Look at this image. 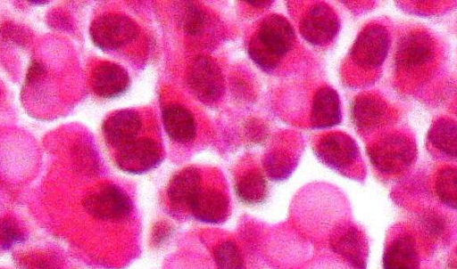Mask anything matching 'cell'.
Segmentation results:
<instances>
[{
	"mask_svg": "<svg viewBox=\"0 0 457 269\" xmlns=\"http://www.w3.org/2000/svg\"><path fill=\"white\" fill-rule=\"evenodd\" d=\"M29 3L33 4H47L48 1H38V0H36V1H29Z\"/></svg>",
	"mask_w": 457,
	"mask_h": 269,
	"instance_id": "obj_31",
	"label": "cell"
},
{
	"mask_svg": "<svg viewBox=\"0 0 457 269\" xmlns=\"http://www.w3.org/2000/svg\"><path fill=\"white\" fill-rule=\"evenodd\" d=\"M24 234L19 224L10 217L0 219V246L4 249L21 243Z\"/></svg>",
	"mask_w": 457,
	"mask_h": 269,
	"instance_id": "obj_26",
	"label": "cell"
},
{
	"mask_svg": "<svg viewBox=\"0 0 457 269\" xmlns=\"http://www.w3.org/2000/svg\"><path fill=\"white\" fill-rule=\"evenodd\" d=\"M218 269H244V260L237 246L231 240L218 245L214 250Z\"/></svg>",
	"mask_w": 457,
	"mask_h": 269,
	"instance_id": "obj_25",
	"label": "cell"
},
{
	"mask_svg": "<svg viewBox=\"0 0 457 269\" xmlns=\"http://www.w3.org/2000/svg\"><path fill=\"white\" fill-rule=\"evenodd\" d=\"M342 120L341 102L337 92L328 86L320 87L312 100L311 126L324 129L340 124Z\"/></svg>",
	"mask_w": 457,
	"mask_h": 269,
	"instance_id": "obj_13",
	"label": "cell"
},
{
	"mask_svg": "<svg viewBox=\"0 0 457 269\" xmlns=\"http://www.w3.org/2000/svg\"><path fill=\"white\" fill-rule=\"evenodd\" d=\"M162 151L160 144L151 138L135 139L119 149L117 167L129 174H143L160 164Z\"/></svg>",
	"mask_w": 457,
	"mask_h": 269,
	"instance_id": "obj_8",
	"label": "cell"
},
{
	"mask_svg": "<svg viewBox=\"0 0 457 269\" xmlns=\"http://www.w3.org/2000/svg\"><path fill=\"white\" fill-rule=\"evenodd\" d=\"M419 254L413 238L403 235L386 249L383 257V269H419Z\"/></svg>",
	"mask_w": 457,
	"mask_h": 269,
	"instance_id": "obj_19",
	"label": "cell"
},
{
	"mask_svg": "<svg viewBox=\"0 0 457 269\" xmlns=\"http://www.w3.org/2000/svg\"><path fill=\"white\" fill-rule=\"evenodd\" d=\"M254 36L266 49L281 61L293 49L296 38L291 23L279 14H270L265 17Z\"/></svg>",
	"mask_w": 457,
	"mask_h": 269,
	"instance_id": "obj_10",
	"label": "cell"
},
{
	"mask_svg": "<svg viewBox=\"0 0 457 269\" xmlns=\"http://www.w3.org/2000/svg\"><path fill=\"white\" fill-rule=\"evenodd\" d=\"M248 4L258 8H266L273 4V1H247Z\"/></svg>",
	"mask_w": 457,
	"mask_h": 269,
	"instance_id": "obj_30",
	"label": "cell"
},
{
	"mask_svg": "<svg viewBox=\"0 0 457 269\" xmlns=\"http://www.w3.org/2000/svg\"><path fill=\"white\" fill-rule=\"evenodd\" d=\"M308 269H352L345 264L337 259H321L314 263Z\"/></svg>",
	"mask_w": 457,
	"mask_h": 269,
	"instance_id": "obj_28",
	"label": "cell"
},
{
	"mask_svg": "<svg viewBox=\"0 0 457 269\" xmlns=\"http://www.w3.org/2000/svg\"><path fill=\"white\" fill-rule=\"evenodd\" d=\"M457 172L455 167H447L440 171L436 178V193L443 203L455 209L457 200Z\"/></svg>",
	"mask_w": 457,
	"mask_h": 269,
	"instance_id": "obj_24",
	"label": "cell"
},
{
	"mask_svg": "<svg viewBox=\"0 0 457 269\" xmlns=\"http://www.w3.org/2000/svg\"><path fill=\"white\" fill-rule=\"evenodd\" d=\"M341 23L335 10L326 3L312 5L300 23L303 38L314 46H324L338 35Z\"/></svg>",
	"mask_w": 457,
	"mask_h": 269,
	"instance_id": "obj_6",
	"label": "cell"
},
{
	"mask_svg": "<svg viewBox=\"0 0 457 269\" xmlns=\"http://www.w3.org/2000/svg\"><path fill=\"white\" fill-rule=\"evenodd\" d=\"M314 152L324 165L337 171L350 168L361 155L355 140L343 132L322 135L315 145Z\"/></svg>",
	"mask_w": 457,
	"mask_h": 269,
	"instance_id": "obj_7",
	"label": "cell"
},
{
	"mask_svg": "<svg viewBox=\"0 0 457 269\" xmlns=\"http://www.w3.org/2000/svg\"><path fill=\"white\" fill-rule=\"evenodd\" d=\"M371 164L378 171L393 175L407 169L416 159L415 143L399 133L380 137L368 148Z\"/></svg>",
	"mask_w": 457,
	"mask_h": 269,
	"instance_id": "obj_1",
	"label": "cell"
},
{
	"mask_svg": "<svg viewBox=\"0 0 457 269\" xmlns=\"http://www.w3.org/2000/svg\"><path fill=\"white\" fill-rule=\"evenodd\" d=\"M162 122L168 135L175 142L188 143L196 134V123L190 110L179 104H170L162 110Z\"/></svg>",
	"mask_w": 457,
	"mask_h": 269,
	"instance_id": "obj_16",
	"label": "cell"
},
{
	"mask_svg": "<svg viewBox=\"0 0 457 269\" xmlns=\"http://www.w3.org/2000/svg\"><path fill=\"white\" fill-rule=\"evenodd\" d=\"M94 92L104 98H114L127 91L129 77L120 65L105 61L97 65L92 73Z\"/></svg>",
	"mask_w": 457,
	"mask_h": 269,
	"instance_id": "obj_14",
	"label": "cell"
},
{
	"mask_svg": "<svg viewBox=\"0 0 457 269\" xmlns=\"http://www.w3.org/2000/svg\"><path fill=\"white\" fill-rule=\"evenodd\" d=\"M296 163V160L288 152L273 151L265 156L263 167L270 179L281 181L291 175Z\"/></svg>",
	"mask_w": 457,
	"mask_h": 269,
	"instance_id": "obj_22",
	"label": "cell"
},
{
	"mask_svg": "<svg viewBox=\"0 0 457 269\" xmlns=\"http://www.w3.org/2000/svg\"><path fill=\"white\" fill-rule=\"evenodd\" d=\"M45 72H46V69L41 63H39L36 61H32L28 69V72H27V76H26V83L31 84V83L38 80L45 75Z\"/></svg>",
	"mask_w": 457,
	"mask_h": 269,
	"instance_id": "obj_29",
	"label": "cell"
},
{
	"mask_svg": "<svg viewBox=\"0 0 457 269\" xmlns=\"http://www.w3.org/2000/svg\"><path fill=\"white\" fill-rule=\"evenodd\" d=\"M390 48L387 29L378 23L364 27L356 37L351 51L352 61L365 69L378 68L385 61Z\"/></svg>",
	"mask_w": 457,
	"mask_h": 269,
	"instance_id": "obj_3",
	"label": "cell"
},
{
	"mask_svg": "<svg viewBox=\"0 0 457 269\" xmlns=\"http://www.w3.org/2000/svg\"><path fill=\"white\" fill-rule=\"evenodd\" d=\"M187 78L192 93L204 103L216 102L223 94L225 80L222 71L210 57H195L189 64Z\"/></svg>",
	"mask_w": 457,
	"mask_h": 269,
	"instance_id": "obj_4",
	"label": "cell"
},
{
	"mask_svg": "<svg viewBox=\"0 0 457 269\" xmlns=\"http://www.w3.org/2000/svg\"><path fill=\"white\" fill-rule=\"evenodd\" d=\"M141 126V118L136 111L120 110L106 118L102 132L109 145L120 149L136 139Z\"/></svg>",
	"mask_w": 457,
	"mask_h": 269,
	"instance_id": "obj_11",
	"label": "cell"
},
{
	"mask_svg": "<svg viewBox=\"0 0 457 269\" xmlns=\"http://www.w3.org/2000/svg\"><path fill=\"white\" fill-rule=\"evenodd\" d=\"M17 263L21 269H60L57 258L50 254H22Z\"/></svg>",
	"mask_w": 457,
	"mask_h": 269,
	"instance_id": "obj_27",
	"label": "cell"
},
{
	"mask_svg": "<svg viewBox=\"0 0 457 269\" xmlns=\"http://www.w3.org/2000/svg\"><path fill=\"white\" fill-rule=\"evenodd\" d=\"M83 206L92 216L104 221L123 220L132 210L128 194L113 183L104 184L88 194Z\"/></svg>",
	"mask_w": 457,
	"mask_h": 269,
	"instance_id": "obj_5",
	"label": "cell"
},
{
	"mask_svg": "<svg viewBox=\"0 0 457 269\" xmlns=\"http://www.w3.org/2000/svg\"><path fill=\"white\" fill-rule=\"evenodd\" d=\"M201 190V174L193 167L178 171L170 180L167 188L169 200L173 205L189 207Z\"/></svg>",
	"mask_w": 457,
	"mask_h": 269,
	"instance_id": "obj_18",
	"label": "cell"
},
{
	"mask_svg": "<svg viewBox=\"0 0 457 269\" xmlns=\"http://www.w3.org/2000/svg\"><path fill=\"white\" fill-rule=\"evenodd\" d=\"M188 208L197 220L207 224H220L228 215L229 202L221 192L201 188Z\"/></svg>",
	"mask_w": 457,
	"mask_h": 269,
	"instance_id": "obj_15",
	"label": "cell"
},
{
	"mask_svg": "<svg viewBox=\"0 0 457 269\" xmlns=\"http://www.w3.org/2000/svg\"><path fill=\"white\" fill-rule=\"evenodd\" d=\"M331 247L354 269H366L368 248L362 233L354 226L339 228L331 238Z\"/></svg>",
	"mask_w": 457,
	"mask_h": 269,
	"instance_id": "obj_12",
	"label": "cell"
},
{
	"mask_svg": "<svg viewBox=\"0 0 457 269\" xmlns=\"http://www.w3.org/2000/svg\"><path fill=\"white\" fill-rule=\"evenodd\" d=\"M456 123L449 118L435 120L429 127L428 139L430 143L448 157H456Z\"/></svg>",
	"mask_w": 457,
	"mask_h": 269,
	"instance_id": "obj_20",
	"label": "cell"
},
{
	"mask_svg": "<svg viewBox=\"0 0 457 269\" xmlns=\"http://www.w3.org/2000/svg\"><path fill=\"white\" fill-rule=\"evenodd\" d=\"M436 45L425 31H411L397 42L395 61L404 69H412L429 62L435 56Z\"/></svg>",
	"mask_w": 457,
	"mask_h": 269,
	"instance_id": "obj_9",
	"label": "cell"
},
{
	"mask_svg": "<svg viewBox=\"0 0 457 269\" xmlns=\"http://www.w3.org/2000/svg\"><path fill=\"white\" fill-rule=\"evenodd\" d=\"M386 104L374 94H361L352 104L351 115L353 124L361 130L378 127L384 120Z\"/></svg>",
	"mask_w": 457,
	"mask_h": 269,
	"instance_id": "obj_17",
	"label": "cell"
},
{
	"mask_svg": "<svg viewBox=\"0 0 457 269\" xmlns=\"http://www.w3.org/2000/svg\"><path fill=\"white\" fill-rule=\"evenodd\" d=\"M89 35L96 46L104 51H113L137 39L138 28L130 18L108 13L95 19L89 27Z\"/></svg>",
	"mask_w": 457,
	"mask_h": 269,
	"instance_id": "obj_2",
	"label": "cell"
},
{
	"mask_svg": "<svg viewBox=\"0 0 457 269\" xmlns=\"http://www.w3.org/2000/svg\"><path fill=\"white\" fill-rule=\"evenodd\" d=\"M237 197L249 205L263 202L268 195V185L264 176L258 171L245 173L236 184Z\"/></svg>",
	"mask_w": 457,
	"mask_h": 269,
	"instance_id": "obj_21",
	"label": "cell"
},
{
	"mask_svg": "<svg viewBox=\"0 0 457 269\" xmlns=\"http://www.w3.org/2000/svg\"><path fill=\"white\" fill-rule=\"evenodd\" d=\"M178 22L185 33L196 35L205 24V13L192 2H184L178 12Z\"/></svg>",
	"mask_w": 457,
	"mask_h": 269,
	"instance_id": "obj_23",
	"label": "cell"
}]
</instances>
